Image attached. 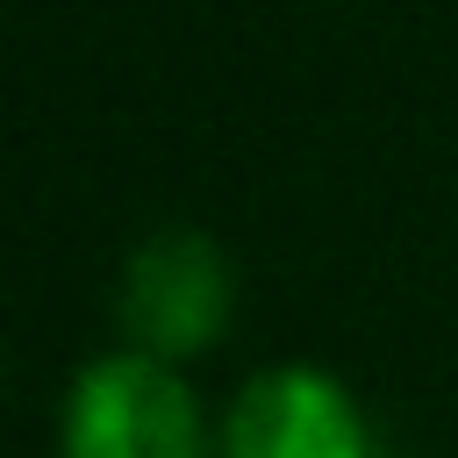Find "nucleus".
Returning a JSON list of instances; mask_svg holds the SVG:
<instances>
[{
	"label": "nucleus",
	"instance_id": "nucleus-2",
	"mask_svg": "<svg viewBox=\"0 0 458 458\" xmlns=\"http://www.w3.org/2000/svg\"><path fill=\"white\" fill-rule=\"evenodd\" d=\"M122 344L165 365L215 351L236 322V265L208 229H157L129 250L114 279Z\"/></svg>",
	"mask_w": 458,
	"mask_h": 458
},
{
	"label": "nucleus",
	"instance_id": "nucleus-3",
	"mask_svg": "<svg viewBox=\"0 0 458 458\" xmlns=\"http://www.w3.org/2000/svg\"><path fill=\"white\" fill-rule=\"evenodd\" d=\"M222 458H379L365 401L308 358L258 365L215 415Z\"/></svg>",
	"mask_w": 458,
	"mask_h": 458
},
{
	"label": "nucleus",
	"instance_id": "nucleus-1",
	"mask_svg": "<svg viewBox=\"0 0 458 458\" xmlns=\"http://www.w3.org/2000/svg\"><path fill=\"white\" fill-rule=\"evenodd\" d=\"M57 458H222L179 365L129 344L86 358L57 401Z\"/></svg>",
	"mask_w": 458,
	"mask_h": 458
}]
</instances>
